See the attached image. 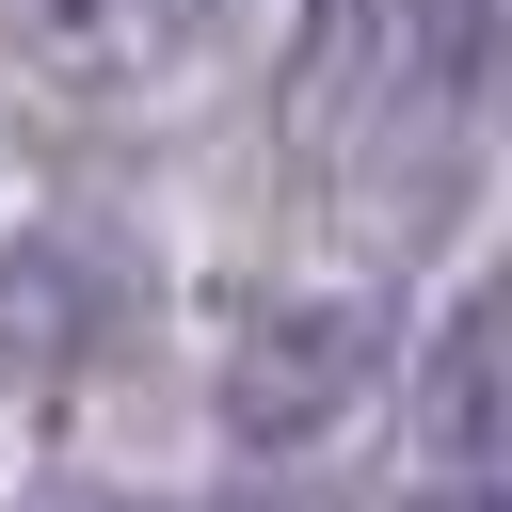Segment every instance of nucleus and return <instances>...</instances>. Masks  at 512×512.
I'll use <instances>...</instances> for the list:
<instances>
[{
    "instance_id": "3",
    "label": "nucleus",
    "mask_w": 512,
    "mask_h": 512,
    "mask_svg": "<svg viewBox=\"0 0 512 512\" xmlns=\"http://www.w3.org/2000/svg\"><path fill=\"white\" fill-rule=\"evenodd\" d=\"M240 0H0V64L48 80V96H176L208 48H224Z\"/></svg>"
},
{
    "instance_id": "7",
    "label": "nucleus",
    "mask_w": 512,
    "mask_h": 512,
    "mask_svg": "<svg viewBox=\"0 0 512 512\" xmlns=\"http://www.w3.org/2000/svg\"><path fill=\"white\" fill-rule=\"evenodd\" d=\"M32 512H144V496H32Z\"/></svg>"
},
{
    "instance_id": "1",
    "label": "nucleus",
    "mask_w": 512,
    "mask_h": 512,
    "mask_svg": "<svg viewBox=\"0 0 512 512\" xmlns=\"http://www.w3.org/2000/svg\"><path fill=\"white\" fill-rule=\"evenodd\" d=\"M496 80H512V0H336V48H320V176L368 240H416L448 224L480 128H496Z\"/></svg>"
},
{
    "instance_id": "5",
    "label": "nucleus",
    "mask_w": 512,
    "mask_h": 512,
    "mask_svg": "<svg viewBox=\"0 0 512 512\" xmlns=\"http://www.w3.org/2000/svg\"><path fill=\"white\" fill-rule=\"evenodd\" d=\"M416 432H432L448 464H512V272H480V288L448 304V336H432V368H416Z\"/></svg>"
},
{
    "instance_id": "4",
    "label": "nucleus",
    "mask_w": 512,
    "mask_h": 512,
    "mask_svg": "<svg viewBox=\"0 0 512 512\" xmlns=\"http://www.w3.org/2000/svg\"><path fill=\"white\" fill-rule=\"evenodd\" d=\"M128 304H144V288H128L112 240H64V224L16 240V256H0V384H80V368L128 336Z\"/></svg>"
},
{
    "instance_id": "6",
    "label": "nucleus",
    "mask_w": 512,
    "mask_h": 512,
    "mask_svg": "<svg viewBox=\"0 0 512 512\" xmlns=\"http://www.w3.org/2000/svg\"><path fill=\"white\" fill-rule=\"evenodd\" d=\"M416 512H512V480H496V464H464V480H448V496H416Z\"/></svg>"
},
{
    "instance_id": "2",
    "label": "nucleus",
    "mask_w": 512,
    "mask_h": 512,
    "mask_svg": "<svg viewBox=\"0 0 512 512\" xmlns=\"http://www.w3.org/2000/svg\"><path fill=\"white\" fill-rule=\"evenodd\" d=\"M384 384V304L368 288H288L224 336V432L240 448H320L336 416H368Z\"/></svg>"
}]
</instances>
